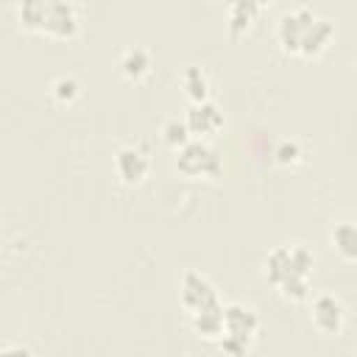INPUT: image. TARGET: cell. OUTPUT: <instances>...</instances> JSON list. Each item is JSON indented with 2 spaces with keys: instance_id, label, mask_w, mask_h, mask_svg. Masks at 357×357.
<instances>
[{
  "instance_id": "obj_9",
  "label": "cell",
  "mask_w": 357,
  "mask_h": 357,
  "mask_svg": "<svg viewBox=\"0 0 357 357\" xmlns=\"http://www.w3.org/2000/svg\"><path fill=\"white\" fill-rule=\"evenodd\" d=\"M187 126H190V134H215L220 126H223V112L212 103V100H201V103H192V109L187 112Z\"/></svg>"
},
{
  "instance_id": "obj_7",
  "label": "cell",
  "mask_w": 357,
  "mask_h": 357,
  "mask_svg": "<svg viewBox=\"0 0 357 357\" xmlns=\"http://www.w3.org/2000/svg\"><path fill=\"white\" fill-rule=\"evenodd\" d=\"M310 318H312V324H315L318 332L337 335L343 329V324H346V307H343V301L337 296L318 293L312 298V304H310Z\"/></svg>"
},
{
  "instance_id": "obj_12",
  "label": "cell",
  "mask_w": 357,
  "mask_h": 357,
  "mask_svg": "<svg viewBox=\"0 0 357 357\" xmlns=\"http://www.w3.org/2000/svg\"><path fill=\"white\" fill-rule=\"evenodd\" d=\"M223 310L226 307H212V310L192 315V329L204 337H220L223 335Z\"/></svg>"
},
{
  "instance_id": "obj_14",
  "label": "cell",
  "mask_w": 357,
  "mask_h": 357,
  "mask_svg": "<svg viewBox=\"0 0 357 357\" xmlns=\"http://www.w3.org/2000/svg\"><path fill=\"white\" fill-rule=\"evenodd\" d=\"M181 86H184V92L192 98V103L206 100L209 81H206V73H204L201 67H187V70L181 73Z\"/></svg>"
},
{
  "instance_id": "obj_13",
  "label": "cell",
  "mask_w": 357,
  "mask_h": 357,
  "mask_svg": "<svg viewBox=\"0 0 357 357\" xmlns=\"http://www.w3.org/2000/svg\"><path fill=\"white\" fill-rule=\"evenodd\" d=\"M148 67H151V53L145 47H128L120 56V70L128 78H142L148 73Z\"/></svg>"
},
{
  "instance_id": "obj_10",
  "label": "cell",
  "mask_w": 357,
  "mask_h": 357,
  "mask_svg": "<svg viewBox=\"0 0 357 357\" xmlns=\"http://www.w3.org/2000/svg\"><path fill=\"white\" fill-rule=\"evenodd\" d=\"M329 243L343 259H357V223L337 220L329 231Z\"/></svg>"
},
{
  "instance_id": "obj_2",
  "label": "cell",
  "mask_w": 357,
  "mask_h": 357,
  "mask_svg": "<svg viewBox=\"0 0 357 357\" xmlns=\"http://www.w3.org/2000/svg\"><path fill=\"white\" fill-rule=\"evenodd\" d=\"M315 257L307 245H276L265 257V279L290 301H304L310 296V273Z\"/></svg>"
},
{
  "instance_id": "obj_16",
  "label": "cell",
  "mask_w": 357,
  "mask_h": 357,
  "mask_svg": "<svg viewBox=\"0 0 357 357\" xmlns=\"http://www.w3.org/2000/svg\"><path fill=\"white\" fill-rule=\"evenodd\" d=\"M78 81L73 78V75H61V78H56L53 81V95L59 98V100H73V98H78Z\"/></svg>"
},
{
  "instance_id": "obj_4",
  "label": "cell",
  "mask_w": 357,
  "mask_h": 357,
  "mask_svg": "<svg viewBox=\"0 0 357 357\" xmlns=\"http://www.w3.org/2000/svg\"><path fill=\"white\" fill-rule=\"evenodd\" d=\"M259 329V318L251 307L234 301V304H226L223 310V335H220V349L229 354V357H245L254 335Z\"/></svg>"
},
{
  "instance_id": "obj_17",
  "label": "cell",
  "mask_w": 357,
  "mask_h": 357,
  "mask_svg": "<svg viewBox=\"0 0 357 357\" xmlns=\"http://www.w3.org/2000/svg\"><path fill=\"white\" fill-rule=\"evenodd\" d=\"M276 156H279V162H296L298 159V145L296 142H282L276 148Z\"/></svg>"
},
{
  "instance_id": "obj_1",
  "label": "cell",
  "mask_w": 357,
  "mask_h": 357,
  "mask_svg": "<svg viewBox=\"0 0 357 357\" xmlns=\"http://www.w3.org/2000/svg\"><path fill=\"white\" fill-rule=\"evenodd\" d=\"M335 25L310 6H293L276 20V39L284 50L298 56H315L329 42Z\"/></svg>"
},
{
  "instance_id": "obj_8",
  "label": "cell",
  "mask_w": 357,
  "mask_h": 357,
  "mask_svg": "<svg viewBox=\"0 0 357 357\" xmlns=\"http://www.w3.org/2000/svg\"><path fill=\"white\" fill-rule=\"evenodd\" d=\"M114 170H117V176H120L126 184H139V181L148 176L151 162H148L145 151H139V148H134V145H123V148H117V153H114Z\"/></svg>"
},
{
  "instance_id": "obj_3",
  "label": "cell",
  "mask_w": 357,
  "mask_h": 357,
  "mask_svg": "<svg viewBox=\"0 0 357 357\" xmlns=\"http://www.w3.org/2000/svg\"><path fill=\"white\" fill-rule=\"evenodd\" d=\"M20 20L25 28L53 36H73L78 31V14L64 0H25L20 6Z\"/></svg>"
},
{
  "instance_id": "obj_11",
  "label": "cell",
  "mask_w": 357,
  "mask_h": 357,
  "mask_svg": "<svg viewBox=\"0 0 357 357\" xmlns=\"http://www.w3.org/2000/svg\"><path fill=\"white\" fill-rule=\"evenodd\" d=\"M257 14H259V3H257V0H234V3H229V8H226L229 31H231V33L245 31V28L254 22Z\"/></svg>"
},
{
  "instance_id": "obj_18",
  "label": "cell",
  "mask_w": 357,
  "mask_h": 357,
  "mask_svg": "<svg viewBox=\"0 0 357 357\" xmlns=\"http://www.w3.org/2000/svg\"><path fill=\"white\" fill-rule=\"evenodd\" d=\"M3 357H33V354H31L28 346H22V343H11V346L3 349Z\"/></svg>"
},
{
  "instance_id": "obj_5",
  "label": "cell",
  "mask_w": 357,
  "mask_h": 357,
  "mask_svg": "<svg viewBox=\"0 0 357 357\" xmlns=\"http://www.w3.org/2000/svg\"><path fill=\"white\" fill-rule=\"evenodd\" d=\"M176 167L184 176H209V178H215V176H220L223 162H220V153H218L215 145H209L204 139H190L184 148H178Z\"/></svg>"
},
{
  "instance_id": "obj_15",
  "label": "cell",
  "mask_w": 357,
  "mask_h": 357,
  "mask_svg": "<svg viewBox=\"0 0 357 357\" xmlns=\"http://www.w3.org/2000/svg\"><path fill=\"white\" fill-rule=\"evenodd\" d=\"M162 137H165V142L167 145H176V148H184L192 137H190V126H187V120H167L165 126H162Z\"/></svg>"
},
{
  "instance_id": "obj_6",
  "label": "cell",
  "mask_w": 357,
  "mask_h": 357,
  "mask_svg": "<svg viewBox=\"0 0 357 357\" xmlns=\"http://www.w3.org/2000/svg\"><path fill=\"white\" fill-rule=\"evenodd\" d=\"M181 307L190 310V315L220 307L215 284L198 271H184V276H181Z\"/></svg>"
}]
</instances>
